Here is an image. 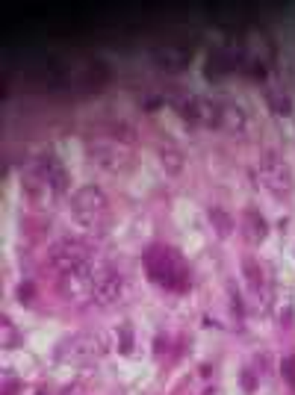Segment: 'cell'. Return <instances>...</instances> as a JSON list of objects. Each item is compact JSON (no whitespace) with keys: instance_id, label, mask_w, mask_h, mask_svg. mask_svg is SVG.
Returning <instances> with one entry per match:
<instances>
[{"instance_id":"cell-1","label":"cell","mask_w":295,"mask_h":395,"mask_svg":"<svg viewBox=\"0 0 295 395\" xmlns=\"http://www.w3.org/2000/svg\"><path fill=\"white\" fill-rule=\"evenodd\" d=\"M48 262L59 278V289L68 298H83L92 292V280H95V257L92 248L80 242V239H59L48 248Z\"/></svg>"},{"instance_id":"cell-2","label":"cell","mask_w":295,"mask_h":395,"mask_svg":"<svg viewBox=\"0 0 295 395\" xmlns=\"http://www.w3.org/2000/svg\"><path fill=\"white\" fill-rule=\"evenodd\" d=\"M142 262H145V274L151 283H157V287H162L166 292H178V295L189 292L192 269L178 248H171L166 242H154L145 248Z\"/></svg>"},{"instance_id":"cell-3","label":"cell","mask_w":295,"mask_h":395,"mask_svg":"<svg viewBox=\"0 0 295 395\" xmlns=\"http://www.w3.org/2000/svg\"><path fill=\"white\" fill-rule=\"evenodd\" d=\"M24 189L39 204H50L68 192V171L57 157H36L24 168Z\"/></svg>"},{"instance_id":"cell-4","label":"cell","mask_w":295,"mask_h":395,"mask_svg":"<svg viewBox=\"0 0 295 395\" xmlns=\"http://www.w3.org/2000/svg\"><path fill=\"white\" fill-rule=\"evenodd\" d=\"M183 118H189L195 124L204 127H225V130H239L242 127V113L227 104V101H213V97H189L180 104Z\"/></svg>"},{"instance_id":"cell-5","label":"cell","mask_w":295,"mask_h":395,"mask_svg":"<svg viewBox=\"0 0 295 395\" xmlns=\"http://www.w3.org/2000/svg\"><path fill=\"white\" fill-rule=\"evenodd\" d=\"M71 218L74 224L83 227V230H95L104 224L106 218V210H109V201L106 195L97 189V186H83V189H77L71 195Z\"/></svg>"},{"instance_id":"cell-6","label":"cell","mask_w":295,"mask_h":395,"mask_svg":"<svg viewBox=\"0 0 295 395\" xmlns=\"http://www.w3.org/2000/svg\"><path fill=\"white\" fill-rule=\"evenodd\" d=\"M104 354H106V339L101 334H83L62 345L59 360H65V363H71V366H92Z\"/></svg>"},{"instance_id":"cell-7","label":"cell","mask_w":295,"mask_h":395,"mask_svg":"<svg viewBox=\"0 0 295 395\" xmlns=\"http://www.w3.org/2000/svg\"><path fill=\"white\" fill-rule=\"evenodd\" d=\"M127 292V280L124 274L118 271V266L113 262H104V266L95 269V280H92V295L101 304H118Z\"/></svg>"},{"instance_id":"cell-8","label":"cell","mask_w":295,"mask_h":395,"mask_svg":"<svg viewBox=\"0 0 295 395\" xmlns=\"http://www.w3.org/2000/svg\"><path fill=\"white\" fill-rule=\"evenodd\" d=\"M260 174H263V183L269 192L275 195H289L292 192V171L289 166L280 160V153L266 151L263 160H260Z\"/></svg>"},{"instance_id":"cell-9","label":"cell","mask_w":295,"mask_h":395,"mask_svg":"<svg viewBox=\"0 0 295 395\" xmlns=\"http://www.w3.org/2000/svg\"><path fill=\"white\" fill-rule=\"evenodd\" d=\"M242 271H245L248 292L254 295V301L260 304V310H263L266 301H269V283H266V271L260 269V262H257L254 257H245V260H242Z\"/></svg>"},{"instance_id":"cell-10","label":"cell","mask_w":295,"mask_h":395,"mask_svg":"<svg viewBox=\"0 0 295 395\" xmlns=\"http://www.w3.org/2000/svg\"><path fill=\"white\" fill-rule=\"evenodd\" d=\"M92 157H95V162L101 168H106V171H124L127 168V160H124V153L122 151H115L113 145H95L92 148Z\"/></svg>"},{"instance_id":"cell-11","label":"cell","mask_w":295,"mask_h":395,"mask_svg":"<svg viewBox=\"0 0 295 395\" xmlns=\"http://www.w3.org/2000/svg\"><path fill=\"white\" fill-rule=\"evenodd\" d=\"M154 57L166 65V68H183L189 62V50L187 48H178V45H162L154 50Z\"/></svg>"},{"instance_id":"cell-12","label":"cell","mask_w":295,"mask_h":395,"mask_svg":"<svg viewBox=\"0 0 295 395\" xmlns=\"http://www.w3.org/2000/svg\"><path fill=\"white\" fill-rule=\"evenodd\" d=\"M266 230H269V224L263 222V215L257 210H245V233H248L251 242H263Z\"/></svg>"},{"instance_id":"cell-13","label":"cell","mask_w":295,"mask_h":395,"mask_svg":"<svg viewBox=\"0 0 295 395\" xmlns=\"http://www.w3.org/2000/svg\"><path fill=\"white\" fill-rule=\"evenodd\" d=\"M210 222L216 224V233L218 236H227L234 230V218L227 215V213H222L218 206H210Z\"/></svg>"},{"instance_id":"cell-14","label":"cell","mask_w":295,"mask_h":395,"mask_svg":"<svg viewBox=\"0 0 295 395\" xmlns=\"http://www.w3.org/2000/svg\"><path fill=\"white\" fill-rule=\"evenodd\" d=\"M162 166H166L169 174H178L183 168V157L180 153H174V151H162Z\"/></svg>"},{"instance_id":"cell-15","label":"cell","mask_w":295,"mask_h":395,"mask_svg":"<svg viewBox=\"0 0 295 395\" xmlns=\"http://www.w3.org/2000/svg\"><path fill=\"white\" fill-rule=\"evenodd\" d=\"M280 369H283V378H287V380L292 383V387H295V357H283Z\"/></svg>"},{"instance_id":"cell-16","label":"cell","mask_w":295,"mask_h":395,"mask_svg":"<svg viewBox=\"0 0 295 395\" xmlns=\"http://www.w3.org/2000/svg\"><path fill=\"white\" fill-rule=\"evenodd\" d=\"M118 334H122V345H118V348H122V351H124V354H127V351H130V348H133V334H130V331H127V327H122V331H118Z\"/></svg>"},{"instance_id":"cell-17","label":"cell","mask_w":295,"mask_h":395,"mask_svg":"<svg viewBox=\"0 0 295 395\" xmlns=\"http://www.w3.org/2000/svg\"><path fill=\"white\" fill-rule=\"evenodd\" d=\"M39 395H45V392H39Z\"/></svg>"}]
</instances>
